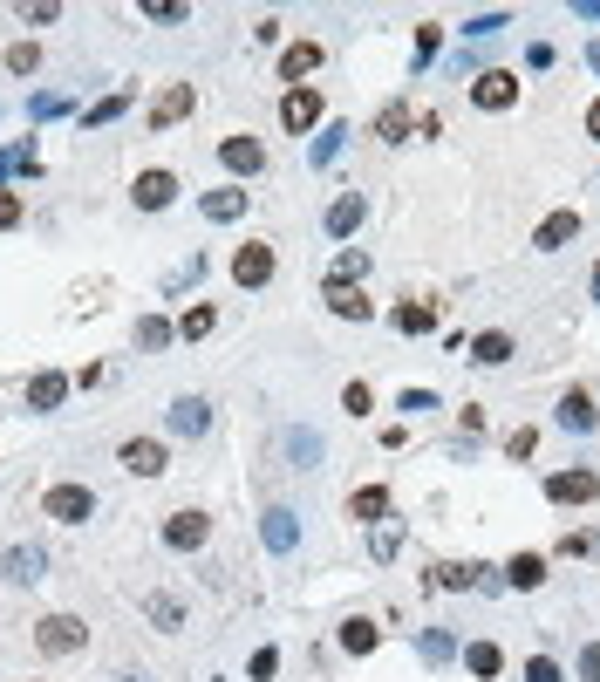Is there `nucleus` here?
I'll return each instance as SVG.
<instances>
[{"label":"nucleus","mask_w":600,"mask_h":682,"mask_svg":"<svg viewBox=\"0 0 600 682\" xmlns=\"http://www.w3.org/2000/svg\"><path fill=\"white\" fill-rule=\"evenodd\" d=\"M260 539L273 546V553H294V546H300V526H294V512H280V505H273V512L260 519Z\"/></svg>","instance_id":"f3484780"},{"label":"nucleus","mask_w":600,"mask_h":682,"mask_svg":"<svg viewBox=\"0 0 600 682\" xmlns=\"http://www.w3.org/2000/svg\"><path fill=\"white\" fill-rule=\"evenodd\" d=\"M594 301H600V266H594Z\"/></svg>","instance_id":"3c124183"},{"label":"nucleus","mask_w":600,"mask_h":682,"mask_svg":"<svg viewBox=\"0 0 600 682\" xmlns=\"http://www.w3.org/2000/svg\"><path fill=\"white\" fill-rule=\"evenodd\" d=\"M82 642H89V628H82L75 614H48V621L35 628V648H41V655H75Z\"/></svg>","instance_id":"f03ea898"},{"label":"nucleus","mask_w":600,"mask_h":682,"mask_svg":"<svg viewBox=\"0 0 600 682\" xmlns=\"http://www.w3.org/2000/svg\"><path fill=\"white\" fill-rule=\"evenodd\" d=\"M171 335H178V328H171V321H157V314H144V321H137V348H164Z\"/></svg>","instance_id":"2f4dec72"},{"label":"nucleus","mask_w":600,"mask_h":682,"mask_svg":"<svg viewBox=\"0 0 600 682\" xmlns=\"http://www.w3.org/2000/svg\"><path fill=\"white\" fill-rule=\"evenodd\" d=\"M205 430H212V403L178 396V403H171V437H205Z\"/></svg>","instance_id":"f8f14e48"},{"label":"nucleus","mask_w":600,"mask_h":682,"mask_svg":"<svg viewBox=\"0 0 600 682\" xmlns=\"http://www.w3.org/2000/svg\"><path fill=\"white\" fill-rule=\"evenodd\" d=\"M137 205H144V212H164V205H171V198H178V178H171V171H137Z\"/></svg>","instance_id":"ddd939ff"},{"label":"nucleus","mask_w":600,"mask_h":682,"mask_svg":"<svg viewBox=\"0 0 600 682\" xmlns=\"http://www.w3.org/2000/svg\"><path fill=\"white\" fill-rule=\"evenodd\" d=\"M116 464H123L130 478H157V471H164V444H157V437H130V444L116 451Z\"/></svg>","instance_id":"6e6552de"},{"label":"nucleus","mask_w":600,"mask_h":682,"mask_svg":"<svg viewBox=\"0 0 600 682\" xmlns=\"http://www.w3.org/2000/svg\"><path fill=\"white\" fill-rule=\"evenodd\" d=\"M587 137H600V96L587 103Z\"/></svg>","instance_id":"de8ad7c7"},{"label":"nucleus","mask_w":600,"mask_h":682,"mask_svg":"<svg viewBox=\"0 0 600 682\" xmlns=\"http://www.w3.org/2000/svg\"><path fill=\"white\" fill-rule=\"evenodd\" d=\"M375 137H382V144H410V103H382Z\"/></svg>","instance_id":"393cba45"},{"label":"nucleus","mask_w":600,"mask_h":682,"mask_svg":"<svg viewBox=\"0 0 600 682\" xmlns=\"http://www.w3.org/2000/svg\"><path fill=\"white\" fill-rule=\"evenodd\" d=\"M594 423H600L594 396H587V389H566L560 396V430H594Z\"/></svg>","instance_id":"a211bd4d"},{"label":"nucleus","mask_w":600,"mask_h":682,"mask_svg":"<svg viewBox=\"0 0 600 682\" xmlns=\"http://www.w3.org/2000/svg\"><path fill=\"white\" fill-rule=\"evenodd\" d=\"M375 642H382V635H375V621H341V648H348V655H369Z\"/></svg>","instance_id":"cd10ccee"},{"label":"nucleus","mask_w":600,"mask_h":682,"mask_svg":"<svg viewBox=\"0 0 600 682\" xmlns=\"http://www.w3.org/2000/svg\"><path fill=\"white\" fill-rule=\"evenodd\" d=\"M198 205H205V219H212V226H232V219L246 212V191H239V185H225V191H205Z\"/></svg>","instance_id":"6ab92c4d"},{"label":"nucleus","mask_w":600,"mask_h":682,"mask_svg":"<svg viewBox=\"0 0 600 682\" xmlns=\"http://www.w3.org/2000/svg\"><path fill=\"white\" fill-rule=\"evenodd\" d=\"M232 280H239V287H266V280H273V246H266V239H246V246L232 253Z\"/></svg>","instance_id":"20e7f679"},{"label":"nucleus","mask_w":600,"mask_h":682,"mask_svg":"<svg viewBox=\"0 0 600 682\" xmlns=\"http://www.w3.org/2000/svg\"><path fill=\"white\" fill-rule=\"evenodd\" d=\"M321 69V41H294L287 55H280V82H294L300 89V76H314Z\"/></svg>","instance_id":"dca6fc26"},{"label":"nucleus","mask_w":600,"mask_h":682,"mask_svg":"<svg viewBox=\"0 0 600 682\" xmlns=\"http://www.w3.org/2000/svg\"><path fill=\"white\" fill-rule=\"evenodd\" d=\"M150 621H157V628H178V601L157 594V601H150Z\"/></svg>","instance_id":"c03bdc74"},{"label":"nucleus","mask_w":600,"mask_h":682,"mask_svg":"<svg viewBox=\"0 0 600 682\" xmlns=\"http://www.w3.org/2000/svg\"><path fill=\"white\" fill-rule=\"evenodd\" d=\"M437 41H444V28H437V21H423V28H416V62H430V55H437Z\"/></svg>","instance_id":"ea45409f"},{"label":"nucleus","mask_w":600,"mask_h":682,"mask_svg":"<svg viewBox=\"0 0 600 682\" xmlns=\"http://www.w3.org/2000/svg\"><path fill=\"white\" fill-rule=\"evenodd\" d=\"M369 382H348V389H341V410H348V417H369Z\"/></svg>","instance_id":"f704fd0d"},{"label":"nucleus","mask_w":600,"mask_h":682,"mask_svg":"<svg viewBox=\"0 0 600 682\" xmlns=\"http://www.w3.org/2000/svg\"><path fill=\"white\" fill-rule=\"evenodd\" d=\"M505 580H512V587H519V594H532V587H539V580H546V560H539V553H519V560H512V567H505Z\"/></svg>","instance_id":"bb28decb"},{"label":"nucleus","mask_w":600,"mask_h":682,"mask_svg":"<svg viewBox=\"0 0 600 682\" xmlns=\"http://www.w3.org/2000/svg\"><path fill=\"white\" fill-rule=\"evenodd\" d=\"M41 512H48L55 526H82V519L96 512V492H89V485H55V492L41 498Z\"/></svg>","instance_id":"f257e3e1"},{"label":"nucleus","mask_w":600,"mask_h":682,"mask_svg":"<svg viewBox=\"0 0 600 682\" xmlns=\"http://www.w3.org/2000/svg\"><path fill=\"white\" fill-rule=\"evenodd\" d=\"M464 669H471V676H498V669H505V648L498 642H471L464 648Z\"/></svg>","instance_id":"a878e982"},{"label":"nucleus","mask_w":600,"mask_h":682,"mask_svg":"<svg viewBox=\"0 0 600 682\" xmlns=\"http://www.w3.org/2000/svg\"><path fill=\"white\" fill-rule=\"evenodd\" d=\"M382 512H389V485H362V492L348 498V519H355V526H375Z\"/></svg>","instance_id":"4be33fe9"},{"label":"nucleus","mask_w":600,"mask_h":682,"mask_svg":"<svg viewBox=\"0 0 600 682\" xmlns=\"http://www.w3.org/2000/svg\"><path fill=\"white\" fill-rule=\"evenodd\" d=\"M566 239H580V212H553V219H539V232H532L539 253H560Z\"/></svg>","instance_id":"2eb2a0df"},{"label":"nucleus","mask_w":600,"mask_h":682,"mask_svg":"<svg viewBox=\"0 0 600 682\" xmlns=\"http://www.w3.org/2000/svg\"><path fill=\"white\" fill-rule=\"evenodd\" d=\"M532 451H539V430H532V423H519V430L505 437V457L519 464V457H532Z\"/></svg>","instance_id":"72a5a7b5"},{"label":"nucleus","mask_w":600,"mask_h":682,"mask_svg":"<svg viewBox=\"0 0 600 682\" xmlns=\"http://www.w3.org/2000/svg\"><path fill=\"white\" fill-rule=\"evenodd\" d=\"M41 567H48V553H41V546H14V553H7V580H21V587H35Z\"/></svg>","instance_id":"5701e85b"},{"label":"nucleus","mask_w":600,"mask_h":682,"mask_svg":"<svg viewBox=\"0 0 600 682\" xmlns=\"http://www.w3.org/2000/svg\"><path fill=\"white\" fill-rule=\"evenodd\" d=\"M525 682H560V662H553V655H532V662H525Z\"/></svg>","instance_id":"a19ab883"},{"label":"nucleus","mask_w":600,"mask_h":682,"mask_svg":"<svg viewBox=\"0 0 600 682\" xmlns=\"http://www.w3.org/2000/svg\"><path fill=\"white\" fill-rule=\"evenodd\" d=\"M587 62H594V69H600V41H594V48H587Z\"/></svg>","instance_id":"8fccbe9b"},{"label":"nucleus","mask_w":600,"mask_h":682,"mask_svg":"<svg viewBox=\"0 0 600 682\" xmlns=\"http://www.w3.org/2000/svg\"><path fill=\"white\" fill-rule=\"evenodd\" d=\"M205 532H212L205 512H171V519H164V546H171V553H191V546H205Z\"/></svg>","instance_id":"1a4fd4ad"},{"label":"nucleus","mask_w":600,"mask_h":682,"mask_svg":"<svg viewBox=\"0 0 600 682\" xmlns=\"http://www.w3.org/2000/svg\"><path fill=\"white\" fill-rule=\"evenodd\" d=\"M273 669H280V648H260V655H253V682H266Z\"/></svg>","instance_id":"a18cd8bd"},{"label":"nucleus","mask_w":600,"mask_h":682,"mask_svg":"<svg viewBox=\"0 0 600 682\" xmlns=\"http://www.w3.org/2000/svg\"><path fill=\"white\" fill-rule=\"evenodd\" d=\"M389 328L396 335H437V301H396L389 307Z\"/></svg>","instance_id":"9d476101"},{"label":"nucleus","mask_w":600,"mask_h":682,"mask_svg":"<svg viewBox=\"0 0 600 682\" xmlns=\"http://www.w3.org/2000/svg\"><path fill=\"white\" fill-rule=\"evenodd\" d=\"M580 682H600V642L580 648Z\"/></svg>","instance_id":"49530a36"},{"label":"nucleus","mask_w":600,"mask_h":682,"mask_svg":"<svg viewBox=\"0 0 600 682\" xmlns=\"http://www.w3.org/2000/svg\"><path fill=\"white\" fill-rule=\"evenodd\" d=\"M573 14H580V21H600V0H580Z\"/></svg>","instance_id":"09e8293b"},{"label":"nucleus","mask_w":600,"mask_h":682,"mask_svg":"<svg viewBox=\"0 0 600 682\" xmlns=\"http://www.w3.org/2000/svg\"><path fill=\"white\" fill-rule=\"evenodd\" d=\"M471 362H485V369L512 362V335H505V328H485V335L471 341Z\"/></svg>","instance_id":"b1692460"},{"label":"nucleus","mask_w":600,"mask_h":682,"mask_svg":"<svg viewBox=\"0 0 600 682\" xmlns=\"http://www.w3.org/2000/svg\"><path fill=\"white\" fill-rule=\"evenodd\" d=\"M560 553H566V560H587V553H600V539H594V532H566Z\"/></svg>","instance_id":"e433bc0d"},{"label":"nucleus","mask_w":600,"mask_h":682,"mask_svg":"<svg viewBox=\"0 0 600 682\" xmlns=\"http://www.w3.org/2000/svg\"><path fill=\"white\" fill-rule=\"evenodd\" d=\"M144 14H150V21H185L191 7H185V0H144Z\"/></svg>","instance_id":"4c0bfd02"},{"label":"nucleus","mask_w":600,"mask_h":682,"mask_svg":"<svg viewBox=\"0 0 600 682\" xmlns=\"http://www.w3.org/2000/svg\"><path fill=\"white\" fill-rule=\"evenodd\" d=\"M478 573L485 567H471V560L464 567H437V587H478Z\"/></svg>","instance_id":"c9c22d12"},{"label":"nucleus","mask_w":600,"mask_h":682,"mask_svg":"<svg viewBox=\"0 0 600 682\" xmlns=\"http://www.w3.org/2000/svg\"><path fill=\"white\" fill-rule=\"evenodd\" d=\"M362 212H369V205H362L355 191H341L335 205H328V239H348V232L362 226Z\"/></svg>","instance_id":"aec40b11"},{"label":"nucleus","mask_w":600,"mask_h":682,"mask_svg":"<svg viewBox=\"0 0 600 682\" xmlns=\"http://www.w3.org/2000/svg\"><path fill=\"white\" fill-rule=\"evenodd\" d=\"M7 69H14V76H35V69H41V48H35V41H14V48H7Z\"/></svg>","instance_id":"473e14b6"},{"label":"nucleus","mask_w":600,"mask_h":682,"mask_svg":"<svg viewBox=\"0 0 600 682\" xmlns=\"http://www.w3.org/2000/svg\"><path fill=\"white\" fill-rule=\"evenodd\" d=\"M219 157H225V171H239V178H253V171L266 164L260 137H225V144H219Z\"/></svg>","instance_id":"4468645a"},{"label":"nucleus","mask_w":600,"mask_h":682,"mask_svg":"<svg viewBox=\"0 0 600 682\" xmlns=\"http://www.w3.org/2000/svg\"><path fill=\"white\" fill-rule=\"evenodd\" d=\"M280 123H287V130H314V123H321V89H307V82H300V89H287V96H280Z\"/></svg>","instance_id":"423d86ee"},{"label":"nucleus","mask_w":600,"mask_h":682,"mask_svg":"<svg viewBox=\"0 0 600 682\" xmlns=\"http://www.w3.org/2000/svg\"><path fill=\"white\" fill-rule=\"evenodd\" d=\"M62 396H69V376H62V369H41V376L28 382V410H55Z\"/></svg>","instance_id":"412c9836"},{"label":"nucleus","mask_w":600,"mask_h":682,"mask_svg":"<svg viewBox=\"0 0 600 682\" xmlns=\"http://www.w3.org/2000/svg\"><path fill=\"white\" fill-rule=\"evenodd\" d=\"M7 226H21V191L0 185V232H7Z\"/></svg>","instance_id":"79ce46f5"},{"label":"nucleus","mask_w":600,"mask_h":682,"mask_svg":"<svg viewBox=\"0 0 600 682\" xmlns=\"http://www.w3.org/2000/svg\"><path fill=\"white\" fill-rule=\"evenodd\" d=\"M130 110V96H103V103H96V110L82 116V130H103V123H116V116Z\"/></svg>","instance_id":"7c9ffc66"},{"label":"nucleus","mask_w":600,"mask_h":682,"mask_svg":"<svg viewBox=\"0 0 600 682\" xmlns=\"http://www.w3.org/2000/svg\"><path fill=\"white\" fill-rule=\"evenodd\" d=\"M212 307H185V321H178V341H198V335H212Z\"/></svg>","instance_id":"c756f323"},{"label":"nucleus","mask_w":600,"mask_h":682,"mask_svg":"<svg viewBox=\"0 0 600 682\" xmlns=\"http://www.w3.org/2000/svg\"><path fill=\"white\" fill-rule=\"evenodd\" d=\"M362 273H369V253H355V246H348V253H335V273H328V280H348V287H362Z\"/></svg>","instance_id":"c85d7f7f"},{"label":"nucleus","mask_w":600,"mask_h":682,"mask_svg":"<svg viewBox=\"0 0 600 682\" xmlns=\"http://www.w3.org/2000/svg\"><path fill=\"white\" fill-rule=\"evenodd\" d=\"M321 301H328L335 321H369V314H375L369 294H362V287H348V280H328V294H321Z\"/></svg>","instance_id":"9b49d317"},{"label":"nucleus","mask_w":600,"mask_h":682,"mask_svg":"<svg viewBox=\"0 0 600 682\" xmlns=\"http://www.w3.org/2000/svg\"><path fill=\"white\" fill-rule=\"evenodd\" d=\"M471 103H478V110H512V103H519V76H512V69H485V76L471 82Z\"/></svg>","instance_id":"7ed1b4c3"},{"label":"nucleus","mask_w":600,"mask_h":682,"mask_svg":"<svg viewBox=\"0 0 600 682\" xmlns=\"http://www.w3.org/2000/svg\"><path fill=\"white\" fill-rule=\"evenodd\" d=\"M341 137H348V130H341V123H335V130H328V137H314V164H328V157L341 151Z\"/></svg>","instance_id":"37998d69"},{"label":"nucleus","mask_w":600,"mask_h":682,"mask_svg":"<svg viewBox=\"0 0 600 682\" xmlns=\"http://www.w3.org/2000/svg\"><path fill=\"white\" fill-rule=\"evenodd\" d=\"M546 498H553V505H594L600 478L594 471H553V478H546Z\"/></svg>","instance_id":"39448f33"},{"label":"nucleus","mask_w":600,"mask_h":682,"mask_svg":"<svg viewBox=\"0 0 600 682\" xmlns=\"http://www.w3.org/2000/svg\"><path fill=\"white\" fill-rule=\"evenodd\" d=\"M191 82H171V89H157V103H150V130H171V123H185L191 116Z\"/></svg>","instance_id":"0eeeda50"},{"label":"nucleus","mask_w":600,"mask_h":682,"mask_svg":"<svg viewBox=\"0 0 600 682\" xmlns=\"http://www.w3.org/2000/svg\"><path fill=\"white\" fill-rule=\"evenodd\" d=\"M14 14H21V21H28V28H48V21H55V14H62V7H55V0H35V7H14Z\"/></svg>","instance_id":"58836bf2"}]
</instances>
